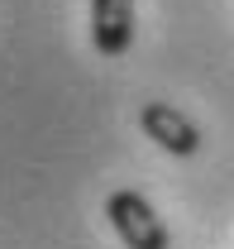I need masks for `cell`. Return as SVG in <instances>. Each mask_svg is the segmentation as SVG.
<instances>
[{
    "instance_id": "2",
    "label": "cell",
    "mask_w": 234,
    "mask_h": 249,
    "mask_svg": "<svg viewBox=\"0 0 234 249\" xmlns=\"http://www.w3.org/2000/svg\"><path fill=\"white\" fill-rule=\"evenodd\" d=\"M139 129H144L158 149H167V154H177V158H191L196 149H201V129L186 120L177 106H167V101H144Z\"/></svg>"
},
{
    "instance_id": "3",
    "label": "cell",
    "mask_w": 234,
    "mask_h": 249,
    "mask_svg": "<svg viewBox=\"0 0 234 249\" xmlns=\"http://www.w3.org/2000/svg\"><path fill=\"white\" fill-rule=\"evenodd\" d=\"M91 43L100 58H124L134 43V0H91Z\"/></svg>"
},
{
    "instance_id": "1",
    "label": "cell",
    "mask_w": 234,
    "mask_h": 249,
    "mask_svg": "<svg viewBox=\"0 0 234 249\" xmlns=\"http://www.w3.org/2000/svg\"><path fill=\"white\" fill-rule=\"evenodd\" d=\"M105 220L115 225V235L124 240V249H167L172 245L167 225L148 206V196L134 192V187H119V192L105 196Z\"/></svg>"
}]
</instances>
